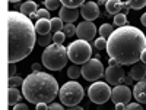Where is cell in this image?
Returning <instances> with one entry per match:
<instances>
[{"mask_svg":"<svg viewBox=\"0 0 146 110\" xmlns=\"http://www.w3.org/2000/svg\"><path fill=\"white\" fill-rule=\"evenodd\" d=\"M36 43H38V46L41 47H50L51 43L54 44V40H53V34H48V35H40L38 38H36Z\"/></svg>","mask_w":146,"mask_h":110,"instance_id":"obj_21","label":"cell"},{"mask_svg":"<svg viewBox=\"0 0 146 110\" xmlns=\"http://www.w3.org/2000/svg\"><path fill=\"white\" fill-rule=\"evenodd\" d=\"M105 73L104 70V65L100 62L98 59H91L89 62H86L85 65H82V76L86 79V81H91V82H98V79Z\"/></svg>","mask_w":146,"mask_h":110,"instance_id":"obj_8","label":"cell"},{"mask_svg":"<svg viewBox=\"0 0 146 110\" xmlns=\"http://www.w3.org/2000/svg\"><path fill=\"white\" fill-rule=\"evenodd\" d=\"M80 15V10L78 9H70V7H66V6H62L60 9V19L63 22H67V23H73Z\"/></svg>","mask_w":146,"mask_h":110,"instance_id":"obj_14","label":"cell"},{"mask_svg":"<svg viewBox=\"0 0 146 110\" xmlns=\"http://www.w3.org/2000/svg\"><path fill=\"white\" fill-rule=\"evenodd\" d=\"M21 91L18 88H9V104L10 106H16L21 100Z\"/></svg>","mask_w":146,"mask_h":110,"instance_id":"obj_20","label":"cell"},{"mask_svg":"<svg viewBox=\"0 0 146 110\" xmlns=\"http://www.w3.org/2000/svg\"><path fill=\"white\" fill-rule=\"evenodd\" d=\"M111 88H110V84L98 81V82H94L89 85L88 88V95H89V100L95 104H104L108 100H111Z\"/></svg>","mask_w":146,"mask_h":110,"instance_id":"obj_7","label":"cell"},{"mask_svg":"<svg viewBox=\"0 0 146 110\" xmlns=\"http://www.w3.org/2000/svg\"><path fill=\"white\" fill-rule=\"evenodd\" d=\"M69 110H83V107H80V106H75V107H69Z\"/></svg>","mask_w":146,"mask_h":110,"instance_id":"obj_44","label":"cell"},{"mask_svg":"<svg viewBox=\"0 0 146 110\" xmlns=\"http://www.w3.org/2000/svg\"><path fill=\"white\" fill-rule=\"evenodd\" d=\"M129 9H130V6H129V2H124V7H123V10H121V13H127L129 12Z\"/></svg>","mask_w":146,"mask_h":110,"instance_id":"obj_40","label":"cell"},{"mask_svg":"<svg viewBox=\"0 0 146 110\" xmlns=\"http://www.w3.org/2000/svg\"><path fill=\"white\" fill-rule=\"evenodd\" d=\"M7 30H9V63H18L29 56L34 50L35 25L31 19L18 10H10L7 13Z\"/></svg>","mask_w":146,"mask_h":110,"instance_id":"obj_2","label":"cell"},{"mask_svg":"<svg viewBox=\"0 0 146 110\" xmlns=\"http://www.w3.org/2000/svg\"><path fill=\"white\" fill-rule=\"evenodd\" d=\"M115 30H114V27L111 25V23H102V25L100 27V35L102 37V38H105V40H108L110 37L113 35V32H114Z\"/></svg>","mask_w":146,"mask_h":110,"instance_id":"obj_19","label":"cell"},{"mask_svg":"<svg viewBox=\"0 0 146 110\" xmlns=\"http://www.w3.org/2000/svg\"><path fill=\"white\" fill-rule=\"evenodd\" d=\"M83 95H85L83 87L76 81H69V82L63 84V87L60 88V93H58L62 104L67 106V107L78 106L82 101Z\"/></svg>","mask_w":146,"mask_h":110,"instance_id":"obj_5","label":"cell"},{"mask_svg":"<svg viewBox=\"0 0 146 110\" xmlns=\"http://www.w3.org/2000/svg\"><path fill=\"white\" fill-rule=\"evenodd\" d=\"M62 5L70 9H78V7H82L85 2H82V0H62Z\"/></svg>","mask_w":146,"mask_h":110,"instance_id":"obj_24","label":"cell"},{"mask_svg":"<svg viewBox=\"0 0 146 110\" xmlns=\"http://www.w3.org/2000/svg\"><path fill=\"white\" fill-rule=\"evenodd\" d=\"M35 16L38 18V21L40 19H50V10L48 9H38V12L35 13Z\"/></svg>","mask_w":146,"mask_h":110,"instance_id":"obj_30","label":"cell"},{"mask_svg":"<svg viewBox=\"0 0 146 110\" xmlns=\"http://www.w3.org/2000/svg\"><path fill=\"white\" fill-rule=\"evenodd\" d=\"M38 12V5H36L35 2H23L21 5V13L25 15V16H31Z\"/></svg>","mask_w":146,"mask_h":110,"instance_id":"obj_18","label":"cell"},{"mask_svg":"<svg viewBox=\"0 0 146 110\" xmlns=\"http://www.w3.org/2000/svg\"><path fill=\"white\" fill-rule=\"evenodd\" d=\"M64 28V22L60 18H51V34H57L60 31H63Z\"/></svg>","mask_w":146,"mask_h":110,"instance_id":"obj_22","label":"cell"},{"mask_svg":"<svg viewBox=\"0 0 146 110\" xmlns=\"http://www.w3.org/2000/svg\"><path fill=\"white\" fill-rule=\"evenodd\" d=\"M67 56L73 65H85L91 60L92 56V47L89 46L88 41L83 40H76L69 44L67 47Z\"/></svg>","mask_w":146,"mask_h":110,"instance_id":"obj_6","label":"cell"},{"mask_svg":"<svg viewBox=\"0 0 146 110\" xmlns=\"http://www.w3.org/2000/svg\"><path fill=\"white\" fill-rule=\"evenodd\" d=\"M95 34H96V27L94 25V22H89V21H82L76 28V35L79 37V40H83V41L94 40Z\"/></svg>","mask_w":146,"mask_h":110,"instance_id":"obj_11","label":"cell"},{"mask_svg":"<svg viewBox=\"0 0 146 110\" xmlns=\"http://www.w3.org/2000/svg\"><path fill=\"white\" fill-rule=\"evenodd\" d=\"M58 93V84L50 73L32 72L23 79L22 94L29 103H51Z\"/></svg>","mask_w":146,"mask_h":110,"instance_id":"obj_3","label":"cell"},{"mask_svg":"<svg viewBox=\"0 0 146 110\" xmlns=\"http://www.w3.org/2000/svg\"><path fill=\"white\" fill-rule=\"evenodd\" d=\"M13 110H29L27 104H23V103H18L16 106H13Z\"/></svg>","mask_w":146,"mask_h":110,"instance_id":"obj_37","label":"cell"},{"mask_svg":"<svg viewBox=\"0 0 146 110\" xmlns=\"http://www.w3.org/2000/svg\"><path fill=\"white\" fill-rule=\"evenodd\" d=\"M140 62H143L145 65H146V48L143 50V53H142V57H140Z\"/></svg>","mask_w":146,"mask_h":110,"instance_id":"obj_41","label":"cell"},{"mask_svg":"<svg viewBox=\"0 0 146 110\" xmlns=\"http://www.w3.org/2000/svg\"><path fill=\"white\" fill-rule=\"evenodd\" d=\"M140 22H142L143 27H146V13H143V15L140 16Z\"/></svg>","mask_w":146,"mask_h":110,"instance_id":"obj_42","label":"cell"},{"mask_svg":"<svg viewBox=\"0 0 146 110\" xmlns=\"http://www.w3.org/2000/svg\"><path fill=\"white\" fill-rule=\"evenodd\" d=\"M60 5H62V2H57V0H47V2H44V6L48 10H56L58 9Z\"/></svg>","mask_w":146,"mask_h":110,"instance_id":"obj_29","label":"cell"},{"mask_svg":"<svg viewBox=\"0 0 146 110\" xmlns=\"http://www.w3.org/2000/svg\"><path fill=\"white\" fill-rule=\"evenodd\" d=\"M133 81H135V79H133V78L129 75V76H126V78H124V85H127V87H129L130 84H133Z\"/></svg>","mask_w":146,"mask_h":110,"instance_id":"obj_39","label":"cell"},{"mask_svg":"<svg viewBox=\"0 0 146 110\" xmlns=\"http://www.w3.org/2000/svg\"><path fill=\"white\" fill-rule=\"evenodd\" d=\"M80 75H82V68H80L79 65H73V66H70V68L67 69V76H69L72 81L78 79Z\"/></svg>","mask_w":146,"mask_h":110,"instance_id":"obj_23","label":"cell"},{"mask_svg":"<svg viewBox=\"0 0 146 110\" xmlns=\"http://www.w3.org/2000/svg\"><path fill=\"white\" fill-rule=\"evenodd\" d=\"M47 110H64L63 104H58V103H51L50 106H48Z\"/></svg>","mask_w":146,"mask_h":110,"instance_id":"obj_34","label":"cell"},{"mask_svg":"<svg viewBox=\"0 0 146 110\" xmlns=\"http://www.w3.org/2000/svg\"><path fill=\"white\" fill-rule=\"evenodd\" d=\"M76 28H78V27L72 25V23H66L64 28H63V32H64L66 37H73V35L76 34Z\"/></svg>","mask_w":146,"mask_h":110,"instance_id":"obj_28","label":"cell"},{"mask_svg":"<svg viewBox=\"0 0 146 110\" xmlns=\"http://www.w3.org/2000/svg\"><path fill=\"white\" fill-rule=\"evenodd\" d=\"M126 110H143L140 103H130L126 106Z\"/></svg>","mask_w":146,"mask_h":110,"instance_id":"obj_33","label":"cell"},{"mask_svg":"<svg viewBox=\"0 0 146 110\" xmlns=\"http://www.w3.org/2000/svg\"><path fill=\"white\" fill-rule=\"evenodd\" d=\"M107 40L102 38V37H100V38H96L95 40V47L98 48V50H104V48H107Z\"/></svg>","mask_w":146,"mask_h":110,"instance_id":"obj_32","label":"cell"},{"mask_svg":"<svg viewBox=\"0 0 146 110\" xmlns=\"http://www.w3.org/2000/svg\"><path fill=\"white\" fill-rule=\"evenodd\" d=\"M126 23H127V16L124 13H118L114 16V25H117L118 28L126 27Z\"/></svg>","mask_w":146,"mask_h":110,"instance_id":"obj_25","label":"cell"},{"mask_svg":"<svg viewBox=\"0 0 146 110\" xmlns=\"http://www.w3.org/2000/svg\"><path fill=\"white\" fill-rule=\"evenodd\" d=\"M115 110H126L124 104H115Z\"/></svg>","mask_w":146,"mask_h":110,"instance_id":"obj_43","label":"cell"},{"mask_svg":"<svg viewBox=\"0 0 146 110\" xmlns=\"http://www.w3.org/2000/svg\"><path fill=\"white\" fill-rule=\"evenodd\" d=\"M133 97L137 100V103L140 104H145L146 103V82L142 81V82H137L133 88Z\"/></svg>","mask_w":146,"mask_h":110,"instance_id":"obj_15","label":"cell"},{"mask_svg":"<svg viewBox=\"0 0 146 110\" xmlns=\"http://www.w3.org/2000/svg\"><path fill=\"white\" fill-rule=\"evenodd\" d=\"M23 85V79L21 76H12L9 78V88H16V87H22Z\"/></svg>","mask_w":146,"mask_h":110,"instance_id":"obj_26","label":"cell"},{"mask_svg":"<svg viewBox=\"0 0 146 110\" xmlns=\"http://www.w3.org/2000/svg\"><path fill=\"white\" fill-rule=\"evenodd\" d=\"M129 75L135 79V81H137V82H142V81L146 82V65H145L143 62L135 63V65L131 66Z\"/></svg>","mask_w":146,"mask_h":110,"instance_id":"obj_13","label":"cell"},{"mask_svg":"<svg viewBox=\"0 0 146 110\" xmlns=\"http://www.w3.org/2000/svg\"><path fill=\"white\" fill-rule=\"evenodd\" d=\"M35 31L40 35L51 34V19H40L35 23Z\"/></svg>","mask_w":146,"mask_h":110,"instance_id":"obj_17","label":"cell"},{"mask_svg":"<svg viewBox=\"0 0 146 110\" xmlns=\"http://www.w3.org/2000/svg\"><path fill=\"white\" fill-rule=\"evenodd\" d=\"M47 109H48V106L45 103H40V104H36V109L35 110H47Z\"/></svg>","mask_w":146,"mask_h":110,"instance_id":"obj_38","label":"cell"},{"mask_svg":"<svg viewBox=\"0 0 146 110\" xmlns=\"http://www.w3.org/2000/svg\"><path fill=\"white\" fill-rule=\"evenodd\" d=\"M105 81L107 84H111V85H121V82H124V78H126V70L123 69L121 65H117V66H108L105 69Z\"/></svg>","mask_w":146,"mask_h":110,"instance_id":"obj_9","label":"cell"},{"mask_svg":"<svg viewBox=\"0 0 146 110\" xmlns=\"http://www.w3.org/2000/svg\"><path fill=\"white\" fill-rule=\"evenodd\" d=\"M80 13L85 18V21L94 22L100 16V6L95 2H85V5L80 7Z\"/></svg>","mask_w":146,"mask_h":110,"instance_id":"obj_12","label":"cell"},{"mask_svg":"<svg viewBox=\"0 0 146 110\" xmlns=\"http://www.w3.org/2000/svg\"><path fill=\"white\" fill-rule=\"evenodd\" d=\"M16 73V63H9V78L15 76Z\"/></svg>","mask_w":146,"mask_h":110,"instance_id":"obj_35","label":"cell"},{"mask_svg":"<svg viewBox=\"0 0 146 110\" xmlns=\"http://www.w3.org/2000/svg\"><path fill=\"white\" fill-rule=\"evenodd\" d=\"M107 53L118 65H135L140 62L142 53L146 48V37L136 27L126 25L117 28L107 40Z\"/></svg>","mask_w":146,"mask_h":110,"instance_id":"obj_1","label":"cell"},{"mask_svg":"<svg viewBox=\"0 0 146 110\" xmlns=\"http://www.w3.org/2000/svg\"><path fill=\"white\" fill-rule=\"evenodd\" d=\"M42 66H44V65H41V63H32L31 69H32L34 72H42Z\"/></svg>","mask_w":146,"mask_h":110,"instance_id":"obj_36","label":"cell"},{"mask_svg":"<svg viewBox=\"0 0 146 110\" xmlns=\"http://www.w3.org/2000/svg\"><path fill=\"white\" fill-rule=\"evenodd\" d=\"M133 93L130 91V88L127 85H117L111 91V100L114 101V104H130V99H131Z\"/></svg>","mask_w":146,"mask_h":110,"instance_id":"obj_10","label":"cell"},{"mask_svg":"<svg viewBox=\"0 0 146 110\" xmlns=\"http://www.w3.org/2000/svg\"><path fill=\"white\" fill-rule=\"evenodd\" d=\"M67 47L63 44H51L50 47L44 48L41 60L42 65L50 70H60L67 63Z\"/></svg>","mask_w":146,"mask_h":110,"instance_id":"obj_4","label":"cell"},{"mask_svg":"<svg viewBox=\"0 0 146 110\" xmlns=\"http://www.w3.org/2000/svg\"><path fill=\"white\" fill-rule=\"evenodd\" d=\"M124 7V2H120V0H108L105 3V10L107 15H118L121 13V10Z\"/></svg>","mask_w":146,"mask_h":110,"instance_id":"obj_16","label":"cell"},{"mask_svg":"<svg viewBox=\"0 0 146 110\" xmlns=\"http://www.w3.org/2000/svg\"><path fill=\"white\" fill-rule=\"evenodd\" d=\"M129 6H130V9L139 10L146 6V0H131V2H129Z\"/></svg>","mask_w":146,"mask_h":110,"instance_id":"obj_27","label":"cell"},{"mask_svg":"<svg viewBox=\"0 0 146 110\" xmlns=\"http://www.w3.org/2000/svg\"><path fill=\"white\" fill-rule=\"evenodd\" d=\"M53 40H54V44H63L64 40H66V35H64L63 31H60V32L53 35Z\"/></svg>","mask_w":146,"mask_h":110,"instance_id":"obj_31","label":"cell"}]
</instances>
